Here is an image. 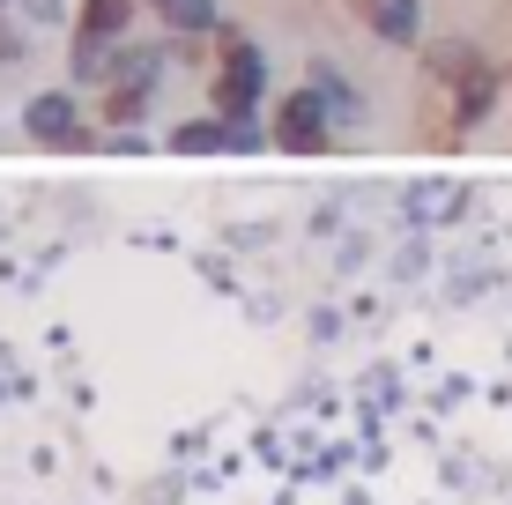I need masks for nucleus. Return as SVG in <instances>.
I'll list each match as a JSON object with an SVG mask.
<instances>
[{
  "mask_svg": "<svg viewBox=\"0 0 512 505\" xmlns=\"http://www.w3.org/2000/svg\"><path fill=\"white\" fill-rule=\"evenodd\" d=\"M245 97H253V52H231V75H223V104H245Z\"/></svg>",
  "mask_w": 512,
  "mask_h": 505,
  "instance_id": "2",
  "label": "nucleus"
},
{
  "mask_svg": "<svg viewBox=\"0 0 512 505\" xmlns=\"http://www.w3.org/2000/svg\"><path fill=\"white\" fill-rule=\"evenodd\" d=\"M82 23H90V38H112V30L127 23V0H90V8H82Z\"/></svg>",
  "mask_w": 512,
  "mask_h": 505,
  "instance_id": "3",
  "label": "nucleus"
},
{
  "mask_svg": "<svg viewBox=\"0 0 512 505\" xmlns=\"http://www.w3.org/2000/svg\"><path fill=\"white\" fill-rule=\"evenodd\" d=\"M164 8H171V23H179V30H201L208 23V0H164Z\"/></svg>",
  "mask_w": 512,
  "mask_h": 505,
  "instance_id": "6",
  "label": "nucleus"
},
{
  "mask_svg": "<svg viewBox=\"0 0 512 505\" xmlns=\"http://www.w3.org/2000/svg\"><path fill=\"white\" fill-rule=\"evenodd\" d=\"M275 134H282V149H320L327 97H290V104H282V119H275Z\"/></svg>",
  "mask_w": 512,
  "mask_h": 505,
  "instance_id": "1",
  "label": "nucleus"
},
{
  "mask_svg": "<svg viewBox=\"0 0 512 505\" xmlns=\"http://www.w3.org/2000/svg\"><path fill=\"white\" fill-rule=\"evenodd\" d=\"M30 127H38V134H67V104L60 97H38V104H30Z\"/></svg>",
  "mask_w": 512,
  "mask_h": 505,
  "instance_id": "5",
  "label": "nucleus"
},
{
  "mask_svg": "<svg viewBox=\"0 0 512 505\" xmlns=\"http://www.w3.org/2000/svg\"><path fill=\"white\" fill-rule=\"evenodd\" d=\"M379 30H386V38H409V30H416V8H409V0H379Z\"/></svg>",
  "mask_w": 512,
  "mask_h": 505,
  "instance_id": "4",
  "label": "nucleus"
}]
</instances>
